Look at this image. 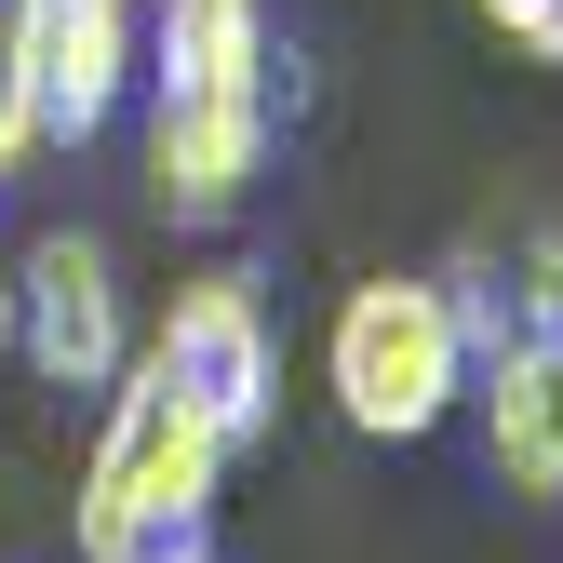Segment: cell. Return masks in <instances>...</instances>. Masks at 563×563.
I'll return each instance as SVG.
<instances>
[{
  "mask_svg": "<svg viewBox=\"0 0 563 563\" xmlns=\"http://www.w3.org/2000/svg\"><path fill=\"white\" fill-rule=\"evenodd\" d=\"M216 483H229V443L134 349L108 376V430L81 470V563H216Z\"/></svg>",
  "mask_w": 563,
  "mask_h": 563,
  "instance_id": "1",
  "label": "cell"
},
{
  "mask_svg": "<svg viewBox=\"0 0 563 563\" xmlns=\"http://www.w3.org/2000/svg\"><path fill=\"white\" fill-rule=\"evenodd\" d=\"M322 389L363 443H430L470 402V322L443 282H349V309L322 335Z\"/></svg>",
  "mask_w": 563,
  "mask_h": 563,
  "instance_id": "2",
  "label": "cell"
},
{
  "mask_svg": "<svg viewBox=\"0 0 563 563\" xmlns=\"http://www.w3.org/2000/svg\"><path fill=\"white\" fill-rule=\"evenodd\" d=\"M148 363L201 402V430H216L229 456L268 430V402H282V363H268V309H255V282L242 268H216V282H188V296L162 309V335H148Z\"/></svg>",
  "mask_w": 563,
  "mask_h": 563,
  "instance_id": "3",
  "label": "cell"
},
{
  "mask_svg": "<svg viewBox=\"0 0 563 563\" xmlns=\"http://www.w3.org/2000/svg\"><path fill=\"white\" fill-rule=\"evenodd\" d=\"M14 349L41 363V389H108L134 363V335H121V268L95 229H41L14 255Z\"/></svg>",
  "mask_w": 563,
  "mask_h": 563,
  "instance_id": "4",
  "label": "cell"
},
{
  "mask_svg": "<svg viewBox=\"0 0 563 563\" xmlns=\"http://www.w3.org/2000/svg\"><path fill=\"white\" fill-rule=\"evenodd\" d=\"M27 81H41V148H95L148 81L134 0H27Z\"/></svg>",
  "mask_w": 563,
  "mask_h": 563,
  "instance_id": "5",
  "label": "cell"
},
{
  "mask_svg": "<svg viewBox=\"0 0 563 563\" xmlns=\"http://www.w3.org/2000/svg\"><path fill=\"white\" fill-rule=\"evenodd\" d=\"M255 175H268V95H148V201L175 229L242 216Z\"/></svg>",
  "mask_w": 563,
  "mask_h": 563,
  "instance_id": "6",
  "label": "cell"
},
{
  "mask_svg": "<svg viewBox=\"0 0 563 563\" xmlns=\"http://www.w3.org/2000/svg\"><path fill=\"white\" fill-rule=\"evenodd\" d=\"M470 402H483V470H497L510 497H563V322L483 349Z\"/></svg>",
  "mask_w": 563,
  "mask_h": 563,
  "instance_id": "7",
  "label": "cell"
},
{
  "mask_svg": "<svg viewBox=\"0 0 563 563\" xmlns=\"http://www.w3.org/2000/svg\"><path fill=\"white\" fill-rule=\"evenodd\" d=\"M148 95H268V0H162Z\"/></svg>",
  "mask_w": 563,
  "mask_h": 563,
  "instance_id": "8",
  "label": "cell"
},
{
  "mask_svg": "<svg viewBox=\"0 0 563 563\" xmlns=\"http://www.w3.org/2000/svg\"><path fill=\"white\" fill-rule=\"evenodd\" d=\"M41 162V81H27V0H0V188Z\"/></svg>",
  "mask_w": 563,
  "mask_h": 563,
  "instance_id": "9",
  "label": "cell"
},
{
  "mask_svg": "<svg viewBox=\"0 0 563 563\" xmlns=\"http://www.w3.org/2000/svg\"><path fill=\"white\" fill-rule=\"evenodd\" d=\"M483 14H497L523 54H550V67H563V0H483Z\"/></svg>",
  "mask_w": 563,
  "mask_h": 563,
  "instance_id": "10",
  "label": "cell"
},
{
  "mask_svg": "<svg viewBox=\"0 0 563 563\" xmlns=\"http://www.w3.org/2000/svg\"><path fill=\"white\" fill-rule=\"evenodd\" d=\"M0 349H14V255H0Z\"/></svg>",
  "mask_w": 563,
  "mask_h": 563,
  "instance_id": "11",
  "label": "cell"
}]
</instances>
